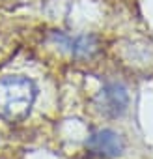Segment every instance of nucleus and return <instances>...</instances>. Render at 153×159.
I'll use <instances>...</instances> for the list:
<instances>
[{
    "instance_id": "f257e3e1",
    "label": "nucleus",
    "mask_w": 153,
    "mask_h": 159,
    "mask_svg": "<svg viewBox=\"0 0 153 159\" xmlns=\"http://www.w3.org/2000/svg\"><path fill=\"white\" fill-rule=\"evenodd\" d=\"M37 98L36 84L26 77L0 79V118L8 122L24 120Z\"/></svg>"
},
{
    "instance_id": "f03ea898",
    "label": "nucleus",
    "mask_w": 153,
    "mask_h": 159,
    "mask_svg": "<svg viewBox=\"0 0 153 159\" xmlns=\"http://www.w3.org/2000/svg\"><path fill=\"white\" fill-rule=\"evenodd\" d=\"M97 109L108 118H120L129 109V92L121 83H107L95 96Z\"/></svg>"
},
{
    "instance_id": "7ed1b4c3",
    "label": "nucleus",
    "mask_w": 153,
    "mask_h": 159,
    "mask_svg": "<svg viewBox=\"0 0 153 159\" xmlns=\"http://www.w3.org/2000/svg\"><path fill=\"white\" fill-rule=\"evenodd\" d=\"M86 150L95 155V157H105V159H112L123 153L125 150V140L123 137L114 131V129H99L94 131L88 140H86Z\"/></svg>"
},
{
    "instance_id": "20e7f679",
    "label": "nucleus",
    "mask_w": 153,
    "mask_h": 159,
    "mask_svg": "<svg viewBox=\"0 0 153 159\" xmlns=\"http://www.w3.org/2000/svg\"><path fill=\"white\" fill-rule=\"evenodd\" d=\"M52 39L63 47L65 51H69L73 56H79V58H84V56H92L97 52L99 49V41L94 34H81V36H69V34H62V32H56L52 34Z\"/></svg>"
}]
</instances>
